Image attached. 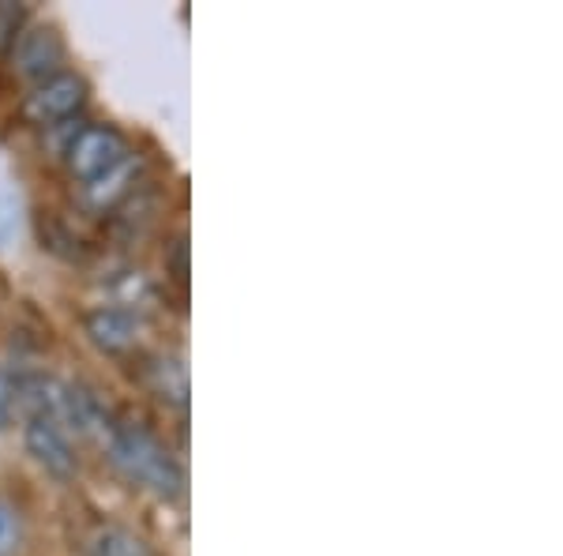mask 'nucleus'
I'll return each instance as SVG.
<instances>
[{
	"instance_id": "obj_1",
	"label": "nucleus",
	"mask_w": 563,
	"mask_h": 556,
	"mask_svg": "<svg viewBox=\"0 0 563 556\" xmlns=\"http://www.w3.org/2000/svg\"><path fill=\"white\" fill-rule=\"evenodd\" d=\"M109 459L113 467L132 481L135 489L151 492L158 500H174L185 489V473H180L177 459L169 455L166 444L158 440L154 433H147L143 425L135 422H109L106 436H102Z\"/></svg>"
},
{
	"instance_id": "obj_2",
	"label": "nucleus",
	"mask_w": 563,
	"mask_h": 556,
	"mask_svg": "<svg viewBox=\"0 0 563 556\" xmlns=\"http://www.w3.org/2000/svg\"><path fill=\"white\" fill-rule=\"evenodd\" d=\"M87 95H90L87 76L60 68L57 76L42 79V84H34L31 90H26L23 117L31 124H38V129H57V124L71 121V117L87 106Z\"/></svg>"
},
{
	"instance_id": "obj_3",
	"label": "nucleus",
	"mask_w": 563,
	"mask_h": 556,
	"mask_svg": "<svg viewBox=\"0 0 563 556\" xmlns=\"http://www.w3.org/2000/svg\"><path fill=\"white\" fill-rule=\"evenodd\" d=\"M124 154H129L124 132H117L113 124H84V129H76V135L68 140L65 166L71 177H79L87 185V181L102 177L106 170H113Z\"/></svg>"
},
{
	"instance_id": "obj_4",
	"label": "nucleus",
	"mask_w": 563,
	"mask_h": 556,
	"mask_svg": "<svg viewBox=\"0 0 563 556\" xmlns=\"http://www.w3.org/2000/svg\"><path fill=\"white\" fill-rule=\"evenodd\" d=\"M23 444L31 451V459L57 481L76 478L79 459L76 448H71V433H65L53 417L45 414H26L23 417Z\"/></svg>"
},
{
	"instance_id": "obj_5",
	"label": "nucleus",
	"mask_w": 563,
	"mask_h": 556,
	"mask_svg": "<svg viewBox=\"0 0 563 556\" xmlns=\"http://www.w3.org/2000/svg\"><path fill=\"white\" fill-rule=\"evenodd\" d=\"M60 65H65V39H60L57 26L34 23V26H26V31L15 34V42H12V68L20 72V76L34 79V84H42V79L57 76Z\"/></svg>"
},
{
	"instance_id": "obj_6",
	"label": "nucleus",
	"mask_w": 563,
	"mask_h": 556,
	"mask_svg": "<svg viewBox=\"0 0 563 556\" xmlns=\"http://www.w3.org/2000/svg\"><path fill=\"white\" fill-rule=\"evenodd\" d=\"M84 331L102 353H129L140 346L143 320H140V313H132V308L98 305L84 316Z\"/></svg>"
},
{
	"instance_id": "obj_7",
	"label": "nucleus",
	"mask_w": 563,
	"mask_h": 556,
	"mask_svg": "<svg viewBox=\"0 0 563 556\" xmlns=\"http://www.w3.org/2000/svg\"><path fill=\"white\" fill-rule=\"evenodd\" d=\"M140 154H124L121 162H117L113 170H106L102 177H95V181H87L84 185V199L95 211H109V207H117L121 199H129L132 196V188H135V181H140Z\"/></svg>"
},
{
	"instance_id": "obj_8",
	"label": "nucleus",
	"mask_w": 563,
	"mask_h": 556,
	"mask_svg": "<svg viewBox=\"0 0 563 556\" xmlns=\"http://www.w3.org/2000/svg\"><path fill=\"white\" fill-rule=\"evenodd\" d=\"M147 380L162 403H174V406L188 403V369L177 353H158V358H151Z\"/></svg>"
},
{
	"instance_id": "obj_9",
	"label": "nucleus",
	"mask_w": 563,
	"mask_h": 556,
	"mask_svg": "<svg viewBox=\"0 0 563 556\" xmlns=\"http://www.w3.org/2000/svg\"><path fill=\"white\" fill-rule=\"evenodd\" d=\"M90 556H158L147 537H140L129 526H106L90 542Z\"/></svg>"
},
{
	"instance_id": "obj_10",
	"label": "nucleus",
	"mask_w": 563,
	"mask_h": 556,
	"mask_svg": "<svg viewBox=\"0 0 563 556\" xmlns=\"http://www.w3.org/2000/svg\"><path fill=\"white\" fill-rule=\"evenodd\" d=\"M23 545V515L15 504L0 500V556H15Z\"/></svg>"
},
{
	"instance_id": "obj_11",
	"label": "nucleus",
	"mask_w": 563,
	"mask_h": 556,
	"mask_svg": "<svg viewBox=\"0 0 563 556\" xmlns=\"http://www.w3.org/2000/svg\"><path fill=\"white\" fill-rule=\"evenodd\" d=\"M15 410H20V377L0 364V433L12 425Z\"/></svg>"
},
{
	"instance_id": "obj_12",
	"label": "nucleus",
	"mask_w": 563,
	"mask_h": 556,
	"mask_svg": "<svg viewBox=\"0 0 563 556\" xmlns=\"http://www.w3.org/2000/svg\"><path fill=\"white\" fill-rule=\"evenodd\" d=\"M15 237H20V204L12 193L0 188V249H8Z\"/></svg>"
}]
</instances>
